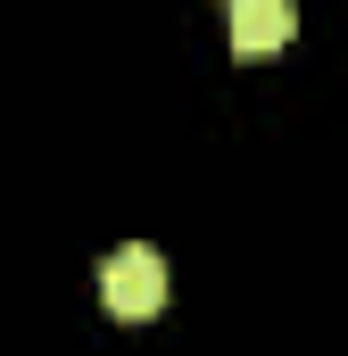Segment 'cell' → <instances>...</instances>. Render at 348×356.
<instances>
[{
    "mask_svg": "<svg viewBox=\"0 0 348 356\" xmlns=\"http://www.w3.org/2000/svg\"><path fill=\"white\" fill-rule=\"evenodd\" d=\"M100 298H108V315H125V323H150V315L166 307V257H158L150 241H125V249H108V257H100Z\"/></svg>",
    "mask_w": 348,
    "mask_h": 356,
    "instance_id": "obj_1",
    "label": "cell"
},
{
    "mask_svg": "<svg viewBox=\"0 0 348 356\" xmlns=\"http://www.w3.org/2000/svg\"><path fill=\"white\" fill-rule=\"evenodd\" d=\"M290 33H299V17H290L282 0H241V8H232V50H241V58H258V50H282Z\"/></svg>",
    "mask_w": 348,
    "mask_h": 356,
    "instance_id": "obj_2",
    "label": "cell"
}]
</instances>
